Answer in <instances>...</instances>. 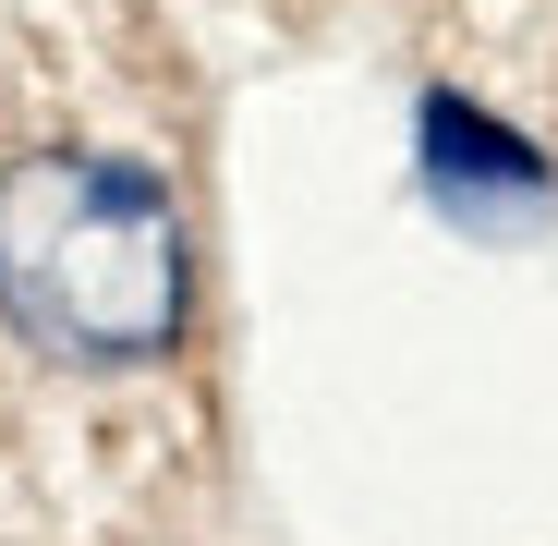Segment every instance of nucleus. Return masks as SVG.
I'll return each mask as SVG.
<instances>
[{"label": "nucleus", "mask_w": 558, "mask_h": 546, "mask_svg": "<svg viewBox=\"0 0 558 546\" xmlns=\"http://www.w3.org/2000/svg\"><path fill=\"white\" fill-rule=\"evenodd\" d=\"M0 316L49 364H146L182 340V219L134 158L49 146L0 170Z\"/></svg>", "instance_id": "obj_1"}]
</instances>
